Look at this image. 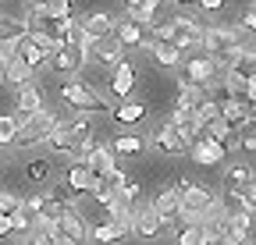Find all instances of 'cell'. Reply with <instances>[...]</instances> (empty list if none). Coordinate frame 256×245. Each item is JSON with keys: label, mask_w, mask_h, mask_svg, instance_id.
Here are the masks:
<instances>
[{"label": "cell", "mask_w": 256, "mask_h": 245, "mask_svg": "<svg viewBox=\"0 0 256 245\" xmlns=\"http://www.w3.org/2000/svg\"><path fill=\"white\" fill-rule=\"evenodd\" d=\"M46 142H50L57 153L72 157V164H75V160H82L86 153H92L96 146H100V142L92 139V128H89V117H86V114L68 117V121H60V117H57V125L50 128Z\"/></svg>", "instance_id": "6da1fadb"}, {"label": "cell", "mask_w": 256, "mask_h": 245, "mask_svg": "<svg viewBox=\"0 0 256 245\" xmlns=\"http://www.w3.org/2000/svg\"><path fill=\"white\" fill-rule=\"evenodd\" d=\"M249 46L242 43V28L232 25V21H214L203 28V53L214 57V64L228 71L235 60L246 53Z\"/></svg>", "instance_id": "7a4b0ae2"}, {"label": "cell", "mask_w": 256, "mask_h": 245, "mask_svg": "<svg viewBox=\"0 0 256 245\" xmlns=\"http://www.w3.org/2000/svg\"><path fill=\"white\" fill-rule=\"evenodd\" d=\"M171 185H174L178 196H182L178 221H185V224H200L206 213L217 206V192H214L210 185H200V181H192V178H174Z\"/></svg>", "instance_id": "3957f363"}, {"label": "cell", "mask_w": 256, "mask_h": 245, "mask_svg": "<svg viewBox=\"0 0 256 245\" xmlns=\"http://www.w3.org/2000/svg\"><path fill=\"white\" fill-rule=\"evenodd\" d=\"M57 89H60V100L68 103L72 110L86 114V117H89V114H96V110H110V103H107L100 93H96L92 85H86L82 78H64Z\"/></svg>", "instance_id": "277c9868"}, {"label": "cell", "mask_w": 256, "mask_h": 245, "mask_svg": "<svg viewBox=\"0 0 256 245\" xmlns=\"http://www.w3.org/2000/svg\"><path fill=\"white\" fill-rule=\"evenodd\" d=\"M54 125H57V114L54 110H40V114H32V117H22L18 121V135H14L11 146H18V149L40 146V142H46V135H50Z\"/></svg>", "instance_id": "5b68a950"}, {"label": "cell", "mask_w": 256, "mask_h": 245, "mask_svg": "<svg viewBox=\"0 0 256 245\" xmlns=\"http://www.w3.org/2000/svg\"><path fill=\"white\" fill-rule=\"evenodd\" d=\"M50 50H54V43H50L43 32H25V36L18 39V46H14V60H22L28 71H36V68L46 64Z\"/></svg>", "instance_id": "8992f818"}, {"label": "cell", "mask_w": 256, "mask_h": 245, "mask_svg": "<svg viewBox=\"0 0 256 245\" xmlns=\"http://www.w3.org/2000/svg\"><path fill=\"white\" fill-rule=\"evenodd\" d=\"M182 82H188V85H200V89H210L214 82H217V64H214V57H206L203 50H196L192 57H185L182 60Z\"/></svg>", "instance_id": "52a82bcc"}, {"label": "cell", "mask_w": 256, "mask_h": 245, "mask_svg": "<svg viewBox=\"0 0 256 245\" xmlns=\"http://www.w3.org/2000/svg\"><path fill=\"white\" fill-rule=\"evenodd\" d=\"M132 235H139V238H156V235H164L168 231V224L156 217V210L150 206V203H136V213H132V228H128Z\"/></svg>", "instance_id": "ba28073f"}, {"label": "cell", "mask_w": 256, "mask_h": 245, "mask_svg": "<svg viewBox=\"0 0 256 245\" xmlns=\"http://www.w3.org/2000/svg\"><path fill=\"white\" fill-rule=\"evenodd\" d=\"M57 231H60L64 242H72V245H86V242H89V224H86V217H82L75 206H68V210L60 213Z\"/></svg>", "instance_id": "9c48e42d"}, {"label": "cell", "mask_w": 256, "mask_h": 245, "mask_svg": "<svg viewBox=\"0 0 256 245\" xmlns=\"http://www.w3.org/2000/svg\"><path fill=\"white\" fill-rule=\"evenodd\" d=\"M46 64H50L57 75H75V71L86 64V53L75 50V46H68V43H57V46L50 50V57H46Z\"/></svg>", "instance_id": "30bf717a"}, {"label": "cell", "mask_w": 256, "mask_h": 245, "mask_svg": "<svg viewBox=\"0 0 256 245\" xmlns=\"http://www.w3.org/2000/svg\"><path fill=\"white\" fill-rule=\"evenodd\" d=\"M150 146L156 149V153H168V157H178V153H185L188 149V142L182 139V132L171 125V121H164L153 135H150Z\"/></svg>", "instance_id": "8fae6325"}, {"label": "cell", "mask_w": 256, "mask_h": 245, "mask_svg": "<svg viewBox=\"0 0 256 245\" xmlns=\"http://www.w3.org/2000/svg\"><path fill=\"white\" fill-rule=\"evenodd\" d=\"M86 53L92 57V60H100V64H118V60H124V46L114 39V32L110 36H100V39H89L86 43Z\"/></svg>", "instance_id": "7c38bea8"}, {"label": "cell", "mask_w": 256, "mask_h": 245, "mask_svg": "<svg viewBox=\"0 0 256 245\" xmlns=\"http://www.w3.org/2000/svg\"><path fill=\"white\" fill-rule=\"evenodd\" d=\"M188 153H192V160H196L200 167H220L224 160H228L224 146H220V142H214V139H203V135L188 146Z\"/></svg>", "instance_id": "4fadbf2b"}, {"label": "cell", "mask_w": 256, "mask_h": 245, "mask_svg": "<svg viewBox=\"0 0 256 245\" xmlns=\"http://www.w3.org/2000/svg\"><path fill=\"white\" fill-rule=\"evenodd\" d=\"M153 210H156V217L164 221V224H171V221H178V213H182V196H178V189L174 185H164L156 196H153V203H150Z\"/></svg>", "instance_id": "5bb4252c"}, {"label": "cell", "mask_w": 256, "mask_h": 245, "mask_svg": "<svg viewBox=\"0 0 256 245\" xmlns=\"http://www.w3.org/2000/svg\"><path fill=\"white\" fill-rule=\"evenodd\" d=\"M217 107H220V121H224L228 128H242L246 121H249V107H252V103H246L242 96H228V100L217 103Z\"/></svg>", "instance_id": "9a60e30c"}, {"label": "cell", "mask_w": 256, "mask_h": 245, "mask_svg": "<svg viewBox=\"0 0 256 245\" xmlns=\"http://www.w3.org/2000/svg\"><path fill=\"white\" fill-rule=\"evenodd\" d=\"M107 82H110V93L114 96H128V93H132V85H136V68L128 64V60H118Z\"/></svg>", "instance_id": "2e32d148"}, {"label": "cell", "mask_w": 256, "mask_h": 245, "mask_svg": "<svg viewBox=\"0 0 256 245\" xmlns=\"http://www.w3.org/2000/svg\"><path fill=\"white\" fill-rule=\"evenodd\" d=\"M40 110H46V107H43V89H40L36 82L22 85V89H18V114H22V117H32V114H40Z\"/></svg>", "instance_id": "e0dca14e"}, {"label": "cell", "mask_w": 256, "mask_h": 245, "mask_svg": "<svg viewBox=\"0 0 256 245\" xmlns=\"http://www.w3.org/2000/svg\"><path fill=\"white\" fill-rule=\"evenodd\" d=\"M82 164L89 167V174H92V178H104L110 167H118V160H114V149H110V146H96V149L89 153V157H86Z\"/></svg>", "instance_id": "ac0fdd59"}, {"label": "cell", "mask_w": 256, "mask_h": 245, "mask_svg": "<svg viewBox=\"0 0 256 245\" xmlns=\"http://www.w3.org/2000/svg\"><path fill=\"white\" fill-rule=\"evenodd\" d=\"M78 25L86 28L89 39H100V36H110V32H114V18H110L107 11H92V14H86Z\"/></svg>", "instance_id": "d6986e66"}, {"label": "cell", "mask_w": 256, "mask_h": 245, "mask_svg": "<svg viewBox=\"0 0 256 245\" xmlns=\"http://www.w3.org/2000/svg\"><path fill=\"white\" fill-rule=\"evenodd\" d=\"M114 39L128 50V46H146V32L139 25H132L128 18H121V21H114Z\"/></svg>", "instance_id": "ffe728a7"}, {"label": "cell", "mask_w": 256, "mask_h": 245, "mask_svg": "<svg viewBox=\"0 0 256 245\" xmlns=\"http://www.w3.org/2000/svg\"><path fill=\"white\" fill-rule=\"evenodd\" d=\"M146 50L153 53V60L160 68H182V60H185V53L171 43H146Z\"/></svg>", "instance_id": "44dd1931"}, {"label": "cell", "mask_w": 256, "mask_h": 245, "mask_svg": "<svg viewBox=\"0 0 256 245\" xmlns=\"http://www.w3.org/2000/svg\"><path fill=\"white\" fill-rule=\"evenodd\" d=\"M128 235H132V231L121 228V224H114V221H104V224L89 228V238H92L96 245H114V242H121V238H128Z\"/></svg>", "instance_id": "7402d4cb"}, {"label": "cell", "mask_w": 256, "mask_h": 245, "mask_svg": "<svg viewBox=\"0 0 256 245\" xmlns=\"http://www.w3.org/2000/svg\"><path fill=\"white\" fill-rule=\"evenodd\" d=\"M203 100H206V89H200V85H188V82H178L174 110H196Z\"/></svg>", "instance_id": "603a6c76"}, {"label": "cell", "mask_w": 256, "mask_h": 245, "mask_svg": "<svg viewBox=\"0 0 256 245\" xmlns=\"http://www.w3.org/2000/svg\"><path fill=\"white\" fill-rule=\"evenodd\" d=\"M64 185H68L72 192H89V189L96 185V178L89 174V167H86L82 160H75V164L68 167V181H64Z\"/></svg>", "instance_id": "cb8c5ba5"}, {"label": "cell", "mask_w": 256, "mask_h": 245, "mask_svg": "<svg viewBox=\"0 0 256 245\" xmlns=\"http://www.w3.org/2000/svg\"><path fill=\"white\" fill-rule=\"evenodd\" d=\"M110 114H114L118 125H139V121H146L150 107H146V103H136V100H128V103H121V107L110 110Z\"/></svg>", "instance_id": "d4e9b609"}, {"label": "cell", "mask_w": 256, "mask_h": 245, "mask_svg": "<svg viewBox=\"0 0 256 245\" xmlns=\"http://www.w3.org/2000/svg\"><path fill=\"white\" fill-rule=\"evenodd\" d=\"M110 149H114V157H136V153L146 149V139L136 135V132H124V135H118V139L110 142Z\"/></svg>", "instance_id": "484cf974"}, {"label": "cell", "mask_w": 256, "mask_h": 245, "mask_svg": "<svg viewBox=\"0 0 256 245\" xmlns=\"http://www.w3.org/2000/svg\"><path fill=\"white\" fill-rule=\"evenodd\" d=\"M50 174H54V160H50V157H32V160L25 164V178L32 181V185H46Z\"/></svg>", "instance_id": "4316f807"}, {"label": "cell", "mask_w": 256, "mask_h": 245, "mask_svg": "<svg viewBox=\"0 0 256 245\" xmlns=\"http://www.w3.org/2000/svg\"><path fill=\"white\" fill-rule=\"evenodd\" d=\"M249 178H252V167L249 164H232L228 171H224V192H238Z\"/></svg>", "instance_id": "83f0119b"}, {"label": "cell", "mask_w": 256, "mask_h": 245, "mask_svg": "<svg viewBox=\"0 0 256 245\" xmlns=\"http://www.w3.org/2000/svg\"><path fill=\"white\" fill-rule=\"evenodd\" d=\"M25 32H28V28H25V21L11 18V14H0V43H18Z\"/></svg>", "instance_id": "f1b7e54d"}, {"label": "cell", "mask_w": 256, "mask_h": 245, "mask_svg": "<svg viewBox=\"0 0 256 245\" xmlns=\"http://www.w3.org/2000/svg\"><path fill=\"white\" fill-rule=\"evenodd\" d=\"M235 78H242V82H249V78H256V50H246L238 60H235V64L228 68Z\"/></svg>", "instance_id": "f546056e"}, {"label": "cell", "mask_w": 256, "mask_h": 245, "mask_svg": "<svg viewBox=\"0 0 256 245\" xmlns=\"http://www.w3.org/2000/svg\"><path fill=\"white\" fill-rule=\"evenodd\" d=\"M4 75H8V82H11V85H18V89L32 82V71L22 64V60H14V57L8 60V64H4Z\"/></svg>", "instance_id": "4dcf8cb0"}, {"label": "cell", "mask_w": 256, "mask_h": 245, "mask_svg": "<svg viewBox=\"0 0 256 245\" xmlns=\"http://www.w3.org/2000/svg\"><path fill=\"white\" fill-rule=\"evenodd\" d=\"M18 121H22V117H11V114H0V146H8V142H14V135H18Z\"/></svg>", "instance_id": "1f68e13d"}, {"label": "cell", "mask_w": 256, "mask_h": 245, "mask_svg": "<svg viewBox=\"0 0 256 245\" xmlns=\"http://www.w3.org/2000/svg\"><path fill=\"white\" fill-rule=\"evenodd\" d=\"M203 238H206V235H203L200 224H185L182 235H178V245H203Z\"/></svg>", "instance_id": "d6a6232c"}, {"label": "cell", "mask_w": 256, "mask_h": 245, "mask_svg": "<svg viewBox=\"0 0 256 245\" xmlns=\"http://www.w3.org/2000/svg\"><path fill=\"white\" fill-rule=\"evenodd\" d=\"M64 43H68V46H75V50H82L86 53V43H89V36H86V28L75 21L72 28H68V36H64Z\"/></svg>", "instance_id": "836d02e7"}, {"label": "cell", "mask_w": 256, "mask_h": 245, "mask_svg": "<svg viewBox=\"0 0 256 245\" xmlns=\"http://www.w3.org/2000/svg\"><path fill=\"white\" fill-rule=\"evenodd\" d=\"M238 199H242V206H246V210H249V213H252V210H256V174H252V178H249V181H246V185H242V189H238Z\"/></svg>", "instance_id": "e575fe53"}, {"label": "cell", "mask_w": 256, "mask_h": 245, "mask_svg": "<svg viewBox=\"0 0 256 245\" xmlns=\"http://www.w3.org/2000/svg\"><path fill=\"white\" fill-rule=\"evenodd\" d=\"M235 149L246 153V157H252L256 153V128H249L246 135H235Z\"/></svg>", "instance_id": "d590c367"}, {"label": "cell", "mask_w": 256, "mask_h": 245, "mask_svg": "<svg viewBox=\"0 0 256 245\" xmlns=\"http://www.w3.org/2000/svg\"><path fill=\"white\" fill-rule=\"evenodd\" d=\"M18 206H22V196H14V192H0V213H8V217H11Z\"/></svg>", "instance_id": "8d00e7d4"}, {"label": "cell", "mask_w": 256, "mask_h": 245, "mask_svg": "<svg viewBox=\"0 0 256 245\" xmlns=\"http://www.w3.org/2000/svg\"><path fill=\"white\" fill-rule=\"evenodd\" d=\"M238 28H246V32H256V11L249 7L246 14H242V21H238Z\"/></svg>", "instance_id": "74e56055"}, {"label": "cell", "mask_w": 256, "mask_h": 245, "mask_svg": "<svg viewBox=\"0 0 256 245\" xmlns=\"http://www.w3.org/2000/svg\"><path fill=\"white\" fill-rule=\"evenodd\" d=\"M196 7H200V11H220L224 0H196Z\"/></svg>", "instance_id": "f35d334b"}, {"label": "cell", "mask_w": 256, "mask_h": 245, "mask_svg": "<svg viewBox=\"0 0 256 245\" xmlns=\"http://www.w3.org/2000/svg\"><path fill=\"white\" fill-rule=\"evenodd\" d=\"M4 235H11V217H8V213H0V238H4Z\"/></svg>", "instance_id": "ab89813d"}, {"label": "cell", "mask_w": 256, "mask_h": 245, "mask_svg": "<svg viewBox=\"0 0 256 245\" xmlns=\"http://www.w3.org/2000/svg\"><path fill=\"white\" fill-rule=\"evenodd\" d=\"M174 4L185 7V11H200V7H196V0H174Z\"/></svg>", "instance_id": "60d3db41"}, {"label": "cell", "mask_w": 256, "mask_h": 245, "mask_svg": "<svg viewBox=\"0 0 256 245\" xmlns=\"http://www.w3.org/2000/svg\"><path fill=\"white\" fill-rule=\"evenodd\" d=\"M203 245H232L228 238H203Z\"/></svg>", "instance_id": "b9f144b4"}, {"label": "cell", "mask_w": 256, "mask_h": 245, "mask_svg": "<svg viewBox=\"0 0 256 245\" xmlns=\"http://www.w3.org/2000/svg\"><path fill=\"white\" fill-rule=\"evenodd\" d=\"M246 125H252V128H256V103L249 107V121H246Z\"/></svg>", "instance_id": "7bdbcfd3"}, {"label": "cell", "mask_w": 256, "mask_h": 245, "mask_svg": "<svg viewBox=\"0 0 256 245\" xmlns=\"http://www.w3.org/2000/svg\"><path fill=\"white\" fill-rule=\"evenodd\" d=\"M121 4H124L128 11H132V7H139V4H142V0H121Z\"/></svg>", "instance_id": "ee69618b"}, {"label": "cell", "mask_w": 256, "mask_h": 245, "mask_svg": "<svg viewBox=\"0 0 256 245\" xmlns=\"http://www.w3.org/2000/svg\"><path fill=\"white\" fill-rule=\"evenodd\" d=\"M22 245H40V242H36V238H32V235H25V242H22Z\"/></svg>", "instance_id": "f6af8a7d"}, {"label": "cell", "mask_w": 256, "mask_h": 245, "mask_svg": "<svg viewBox=\"0 0 256 245\" xmlns=\"http://www.w3.org/2000/svg\"><path fill=\"white\" fill-rule=\"evenodd\" d=\"M8 82V75H4V64H0V85H4Z\"/></svg>", "instance_id": "bcb514c9"}, {"label": "cell", "mask_w": 256, "mask_h": 245, "mask_svg": "<svg viewBox=\"0 0 256 245\" xmlns=\"http://www.w3.org/2000/svg\"><path fill=\"white\" fill-rule=\"evenodd\" d=\"M32 4H43V0H28V7H32Z\"/></svg>", "instance_id": "7dc6e473"}, {"label": "cell", "mask_w": 256, "mask_h": 245, "mask_svg": "<svg viewBox=\"0 0 256 245\" xmlns=\"http://www.w3.org/2000/svg\"><path fill=\"white\" fill-rule=\"evenodd\" d=\"M252 11H256V4H252Z\"/></svg>", "instance_id": "c3c4849f"}, {"label": "cell", "mask_w": 256, "mask_h": 245, "mask_svg": "<svg viewBox=\"0 0 256 245\" xmlns=\"http://www.w3.org/2000/svg\"><path fill=\"white\" fill-rule=\"evenodd\" d=\"M246 245H249V242H246Z\"/></svg>", "instance_id": "681fc988"}]
</instances>
